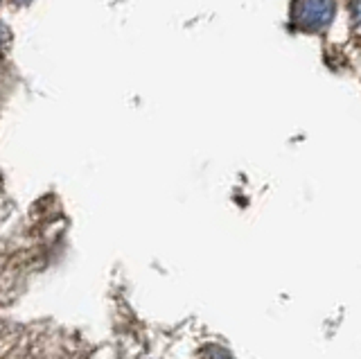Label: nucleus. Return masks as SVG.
<instances>
[{"mask_svg": "<svg viewBox=\"0 0 361 359\" xmlns=\"http://www.w3.org/2000/svg\"><path fill=\"white\" fill-rule=\"evenodd\" d=\"M355 14H357V23H359V30H361V0H357V7H355Z\"/></svg>", "mask_w": 361, "mask_h": 359, "instance_id": "obj_3", "label": "nucleus"}, {"mask_svg": "<svg viewBox=\"0 0 361 359\" xmlns=\"http://www.w3.org/2000/svg\"><path fill=\"white\" fill-rule=\"evenodd\" d=\"M334 18V0H293L291 23L300 32H321Z\"/></svg>", "mask_w": 361, "mask_h": 359, "instance_id": "obj_1", "label": "nucleus"}, {"mask_svg": "<svg viewBox=\"0 0 361 359\" xmlns=\"http://www.w3.org/2000/svg\"><path fill=\"white\" fill-rule=\"evenodd\" d=\"M201 359H228V353H226L224 348H217V346H208L206 351L201 353Z\"/></svg>", "mask_w": 361, "mask_h": 359, "instance_id": "obj_2", "label": "nucleus"}]
</instances>
